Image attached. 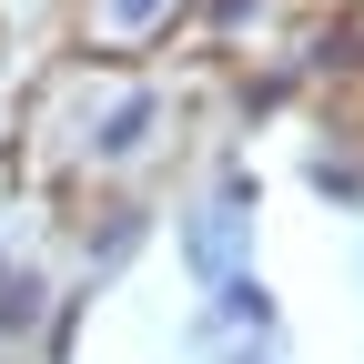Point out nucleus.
Masks as SVG:
<instances>
[{
  "label": "nucleus",
  "instance_id": "1",
  "mask_svg": "<svg viewBox=\"0 0 364 364\" xmlns=\"http://www.w3.org/2000/svg\"><path fill=\"white\" fill-rule=\"evenodd\" d=\"M223 314H233V324H253V334H263V324H273V294L253 284V273H233V284H223Z\"/></svg>",
  "mask_w": 364,
  "mask_h": 364
},
{
  "label": "nucleus",
  "instance_id": "3",
  "mask_svg": "<svg viewBox=\"0 0 364 364\" xmlns=\"http://www.w3.org/2000/svg\"><path fill=\"white\" fill-rule=\"evenodd\" d=\"M243 364H253V354H243Z\"/></svg>",
  "mask_w": 364,
  "mask_h": 364
},
{
  "label": "nucleus",
  "instance_id": "2",
  "mask_svg": "<svg viewBox=\"0 0 364 364\" xmlns=\"http://www.w3.org/2000/svg\"><path fill=\"white\" fill-rule=\"evenodd\" d=\"M41 324V284H31V273H21V284L11 294H0V334H31Z\"/></svg>",
  "mask_w": 364,
  "mask_h": 364
}]
</instances>
